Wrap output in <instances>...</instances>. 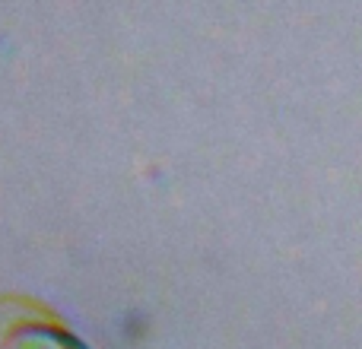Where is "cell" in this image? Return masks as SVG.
Wrapping results in <instances>:
<instances>
[{
    "label": "cell",
    "instance_id": "1",
    "mask_svg": "<svg viewBox=\"0 0 362 349\" xmlns=\"http://www.w3.org/2000/svg\"><path fill=\"white\" fill-rule=\"evenodd\" d=\"M0 349H93L74 327L54 318H19L0 331Z\"/></svg>",
    "mask_w": 362,
    "mask_h": 349
}]
</instances>
